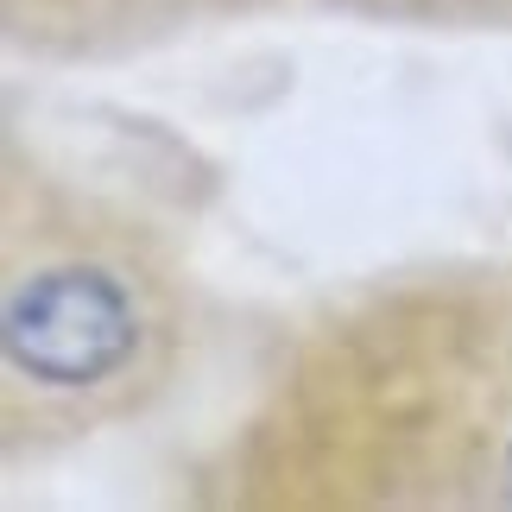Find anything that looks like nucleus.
Returning a JSON list of instances; mask_svg holds the SVG:
<instances>
[{
  "instance_id": "obj_1",
  "label": "nucleus",
  "mask_w": 512,
  "mask_h": 512,
  "mask_svg": "<svg viewBox=\"0 0 512 512\" xmlns=\"http://www.w3.org/2000/svg\"><path fill=\"white\" fill-rule=\"evenodd\" d=\"M152 317L121 260L51 253L7 285V367L45 392H108L146 354Z\"/></svg>"
}]
</instances>
